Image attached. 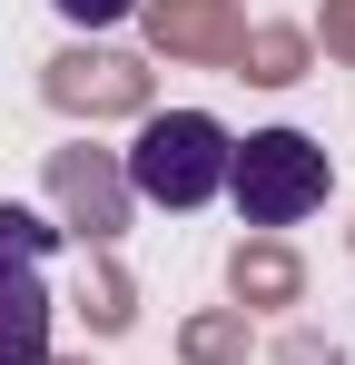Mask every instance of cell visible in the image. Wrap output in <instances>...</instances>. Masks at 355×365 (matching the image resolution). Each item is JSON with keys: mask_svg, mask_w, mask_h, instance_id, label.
I'll return each instance as SVG.
<instances>
[{"mask_svg": "<svg viewBox=\"0 0 355 365\" xmlns=\"http://www.w3.org/2000/svg\"><path fill=\"white\" fill-rule=\"evenodd\" d=\"M326 187H336V158H326L306 128H257V138L227 148V197H237L247 227H296V217H316Z\"/></svg>", "mask_w": 355, "mask_h": 365, "instance_id": "cell-1", "label": "cell"}, {"mask_svg": "<svg viewBox=\"0 0 355 365\" xmlns=\"http://www.w3.org/2000/svg\"><path fill=\"white\" fill-rule=\"evenodd\" d=\"M227 148L237 138L207 109H158L128 138V187L148 207H207V197H227Z\"/></svg>", "mask_w": 355, "mask_h": 365, "instance_id": "cell-2", "label": "cell"}, {"mask_svg": "<svg viewBox=\"0 0 355 365\" xmlns=\"http://www.w3.org/2000/svg\"><path fill=\"white\" fill-rule=\"evenodd\" d=\"M50 247L40 207H0V365H50Z\"/></svg>", "mask_w": 355, "mask_h": 365, "instance_id": "cell-3", "label": "cell"}, {"mask_svg": "<svg viewBox=\"0 0 355 365\" xmlns=\"http://www.w3.org/2000/svg\"><path fill=\"white\" fill-rule=\"evenodd\" d=\"M50 10L69 20V30H118V20H128L138 0H50Z\"/></svg>", "mask_w": 355, "mask_h": 365, "instance_id": "cell-4", "label": "cell"}]
</instances>
